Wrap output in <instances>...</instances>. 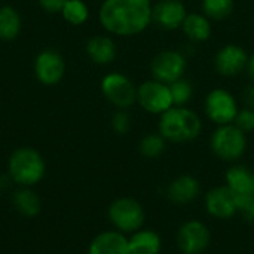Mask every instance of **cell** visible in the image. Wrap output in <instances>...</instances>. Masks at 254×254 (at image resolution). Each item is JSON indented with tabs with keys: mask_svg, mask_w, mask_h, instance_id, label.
<instances>
[{
	"mask_svg": "<svg viewBox=\"0 0 254 254\" xmlns=\"http://www.w3.org/2000/svg\"><path fill=\"white\" fill-rule=\"evenodd\" d=\"M98 21L107 34L131 37L141 34L152 24L150 0H103Z\"/></svg>",
	"mask_w": 254,
	"mask_h": 254,
	"instance_id": "6da1fadb",
	"label": "cell"
},
{
	"mask_svg": "<svg viewBox=\"0 0 254 254\" xmlns=\"http://www.w3.org/2000/svg\"><path fill=\"white\" fill-rule=\"evenodd\" d=\"M202 121L186 106H173L159 118V134L171 143H188L199 137Z\"/></svg>",
	"mask_w": 254,
	"mask_h": 254,
	"instance_id": "7a4b0ae2",
	"label": "cell"
},
{
	"mask_svg": "<svg viewBox=\"0 0 254 254\" xmlns=\"http://www.w3.org/2000/svg\"><path fill=\"white\" fill-rule=\"evenodd\" d=\"M7 174L21 188H31L43 180L46 162L33 147H19L12 152L7 161Z\"/></svg>",
	"mask_w": 254,
	"mask_h": 254,
	"instance_id": "3957f363",
	"label": "cell"
},
{
	"mask_svg": "<svg viewBox=\"0 0 254 254\" xmlns=\"http://www.w3.org/2000/svg\"><path fill=\"white\" fill-rule=\"evenodd\" d=\"M210 146L213 153L228 162L238 161L247 150V137L234 124L220 125L211 135Z\"/></svg>",
	"mask_w": 254,
	"mask_h": 254,
	"instance_id": "277c9868",
	"label": "cell"
},
{
	"mask_svg": "<svg viewBox=\"0 0 254 254\" xmlns=\"http://www.w3.org/2000/svg\"><path fill=\"white\" fill-rule=\"evenodd\" d=\"M103 97L118 110H128L137 103V86L124 73H107L100 83Z\"/></svg>",
	"mask_w": 254,
	"mask_h": 254,
	"instance_id": "5b68a950",
	"label": "cell"
},
{
	"mask_svg": "<svg viewBox=\"0 0 254 254\" xmlns=\"http://www.w3.org/2000/svg\"><path fill=\"white\" fill-rule=\"evenodd\" d=\"M204 110L207 118L216 125L234 124L240 110L238 101L234 94L225 88H214L205 95Z\"/></svg>",
	"mask_w": 254,
	"mask_h": 254,
	"instance_id": "8992f818",
	"label": "cell"
},
{
	"mask_svg": "<svg viewBox=\"0 0 254 254\" xmlns=\"http://www.w3.org/2000/svg\"><path fill=\"white\" fill-rule=\"evenodd\" d=\"M186 68H188V60L185 54L176 49L159 51L150 63L152 79H156L167 85L185 77Z\"/></svg>",
	"mask_w": 254,
	"mask_h": 254,
	"instance_id": "52a82bcc",
	"label": "cell"
},
{
	"mask_svg": "<svg viewBox=\"0 0 254 254\" xmlns=\"http://www.w3.org/2000/svg\"><path fill=\"white\" fill-rule=\"evenodd\" d=\"M137 103L144 112L159 116L174 106L170 85L156 79L144 80L137 86Z\"/></svg>",
	"mask_w": 254,
	"mask_h": 254,
	"instance_id": "ba28073f",
	"label": "cell"
},
{
	"mask_svg": "<svg viewBox=\"0 0 254 254\" xmlns=\"http://www.w3.org/2000/svg\"><path fill=\"white\" fill-rule=\"evenodd\" d=\"M109 219L119 232H137L144 223V210L135 199L121 198L109 207Z\"/></svg>",
	"mask_w": 254,
	"mask_h": 254,
	"instance_id": "9c48e42d",
	"label": "cell"
},
{
	"mask_svg": "<svg viewBox=\"0 0 254 254\" xmlns=\"http://www.w3.org/2000/svg\"><path fill=\"white\" fill-rule=\"evenodd\" d=\"M33 71L39 83L43 86H55L65 74V60L55 49H42L34 58Z\"/></svg>",
	"mask_w": 254,
	"mask_h": 254,
	"instance_id": "30bf717a",
	"label": "cell"
},
{
	"mask_svg": "<svg viewBox=\"0 0 254 254\" xmlns=\"http://www.w3.org/2000/svg\"><path fill=\"white\" fill-rule=\"evenodd\" d=\"M249 54L246 49L235 43L222 46L214 55V68L223 77L240 76L247 68Z\"/></svg>",
	"mask_w": 254,
	"mask_h": 254,
	"instance_id": "8fae6325",
	"label": "cell"
},
{
	"mask_svg": "<svg viewBox=\"0 0 254 254\" xmlns=\"http://www.w3.org/2000/svg\"><path fill=\"white\" fill-rule=\"evenodd\" d=\"M188 15L186 6L182 0H159L152 4V24L161 30H177Z\"/></svg>",
	"mask_w": 254,
	"mask_h": 254,
	"instance_id": "7c38bea8",
	"label": "cell"
},
{
	"mask_svg": "<svg viewBox=\"0 0 254 254\" xmlns=\"http://www.w3.org/2000/svg\"><path fill=\"white\" fill-rule=\"evenodd\" d=\"M177 244L183 254H201L210 244V231L204 223L190 220L180 228Z\"/></svg>",
	"mask_w": 254,
	"mask_h": 254,
	"instance_id": "4fadbf2b",
	"label": "cell"
},
{
	"mask_svg": "<svg viewBox=\"0 0 254 254\" xmlns=\"http://www.w3.org/2000/svg\"><path fill=\"white\" fill-rule=\"evenodd\" d=\"M205 207L207 211L216 219H231L238 211L235 198L228 186H220L210 190L205 198Z\"/></svg>",
	"mask_w": 254,
	"mask_h": 254,
	"instance_id": "5bb4252c",
	"label": "cell"
},
{
	"mask_svg": "<svg viewBox=\"0 0 254 254\" xmlns=\"http://www.w3.org/2000/svg\"><path fill=\"white\" fill-rule=\"evenodd\" d=\"M88 254H131L129 240L122 232H101L92 240Z\"/></svg>",
	"mask_w": 254,
	"mask_h": 254,
	"instance_id": "9a60e30c",
	"label": "cell"
},
{
	"mask_svg": "<svg viewBox=\"0 0 254 254\" xmlns=\"http://www.w3.org/2000/svg\"><path fill=\"white\" fill-rule=\"evenodd\" d=\"M86 55L94 64L107 65L116 60L118 46L109 34H95L86 42Z\"/></svg>",
	"mask_w": 254,
	"mask_h": 254,
	"instance_id": "2e32d148",
	"label": "cell"
},
{
	"mask_svg": "<svg viewBox=\"0 0 254 254\" xmlns=\"http://www.w3.org/2000/svg\"><path fill=\"white\" fill-rule=\"evenodd\" d=\"M182 31L192 43H202L211 37L213 25L202 12H190L182 24Z\"/></svg>",
	"mask_w": 254,
	"mask_h": 254,
	"instance_id": "e0dca14e",
	"label": "cell"
},
{
	"mask_svg": "<svg viewBox=\"0 0 254 254\" xmlns=\"http://www.w3.org/2000/svg\"><path fill=\"white\" fill-rule=\"evenodd\" d=\"M201 192L199 182L192 176H180L168 186V198L176 204H189L198 198Z\"/></svg>",
	"mask_w": 254,
	"mask_h": 254,
	"instance_id": "ac0fdd59",
	"label": "cell"
},
{
	"mask_svg": "<svg viewBox=\"0 0 254 254\" xmlns=\"http://www.w3.org/2000/svg\"><path fill=\"white\" fill-rule=\"evenodd\" d=\"M226 186L234 196L252 195L253 192V173L244 165H234L226 171Z\"/></svg>",
	"mask_w": 254,
	"mask_h": 254,
	"instance_id": "d6986e66",
	"label": "cell"
},
{
	"mask_svg": "<svg viewBox=\"0 0 254 254\" xmlns=\"http://www.w3.org/2000/svg\"><path fill=\"white\" fill-rule=\"evenodd\" d=\"M22 30V18L18 9L10 4L0 6V40H15Z\"/></svg>",
	"mask_w": 254,
	"mask_h": 254,
	"instance_id": "ffe728a7",
	"label": "cell"
},
{
	"mask_svg": "<svg viewBox=\"0 0 254 254\" xmlns=\"http://www.w3.org/2000/svg\"><path fill=\"white\" fill-rule=\"evenodd\" d=\"M131 254H159L161 238L155 231H137L129 238Z\"/></svg>",
	"mask_w": 254,
	"mask_h": 254,
	"instance_id": "44dd1931",
	"label": "cell"
},
{
	"mask_svg": "<svg viewBox=\"0 0 254 254\" xmlns=\"http://www.w3.org/2000/svg\"><path fill=\"white\" fill-rule=\"evenodd\" d=\"M13 207L15 210L25 217H34L40 213L42 204L36 192H33L30 188H21L13 193Z\"/></svg>",
	"mask_w": 254,
	"mask_h": 254,
	"instance_id": "7402d4cb",
	"label": "cell"
},
{
	"mask_svg": "<svg viewBox=\"0 0 254 254\" xmlns=\"http://www.w3.org/2000/svg\"><path fill=\"white\" fill-rule=\"evenodd\" d=\"M64 21L73 27L83 25L89 18V7L83 0H67L60 12Z\"/></svg>",
	"mask_w": 254,
	"mask_h": 254,
	"instance_id": "603a6c76",
	"label": "cell"
},
{
	"mask_svg": "<svg viewBox=\"0 0 254 254\" xmlns=\"http://www.w3.org/2000/svg\"><path fill=\"white\" fill-rule=\"evenodd\" d=\"M234 0H201V12L210 21H223L234 12Z\"/></svg>",
	"mask_w": 254,
	"mask_h": 254,
	"instance_id": "cb8c5ba5",
	"label": "cell"
},
{
	"mask_svg": "<svg viewBox=\"0 0 254 254\" xmlns=\"http://www.w3.org/2000/svg\"><path fill=\"white\" fill-rule=\"evenodd\" d=\"M165 144H167V140L159 132L158 134H147L140 141V152L144 158L153 159V158H158L164 153Z\"/></svg>",
	"mask_w": 254,
	"mask_h": 254,
	"instance_id": "d4e9b609",
	"label": "cell"
},
{
	"mask_svg": "<svg viewBox=\"0 0 254 254\" xmlns=\"http://www.w3.org/2000/svg\"><path fill=\"white\" fill-rule=\"evenodd\" d=\"M170 91L174 106H186L193 97V85L186 77L170 83Z\"/></svg>",
	"mask_w": 254,
	"mask_h": 254,
	"instance_id": "484cf974",
	"label": "cell"
},
{
	"mask_svg": "<svg viewBox=\"0 0 254 254\" xmlns=\"http://www.w3.org/2000/svg\"><path fill=\"white\" fill-rule=\"evenodd\" d=\"M234 125L237 128H240L243 132H252L254 131V110L253 109H247L243 107L238 110L237 118L234 121Z\"/></svg>",
	"mask_w": 254,
	"mask_h": 254,
	"instance_id": "4316f807",
	"label": "cell"
},
{
	"mask_svg": "<svg viewBox=\"0 0 254 254\" xmlns=\"http://www.w3.org/2000/svg\"><path fill=\"white\" fill-rule=\"evenodd\" d=\"M112 129L116 134H127L131 129V116L127 110H116L112 116Z\"/></svg>",
	"mask_w": 254,
	"mask_h": 254,
	"instance_id": "83f0119b",
	"label": "cell"
},
{
	"mask_svg": "<svg viewBox=\"0 0 254 254\" xmlns=\"http://www.w3.org/2000/svg\"><path fill=\"white\" fill-rule=\"evenodd\" d=\"M237 210L243 213L247 222L254 223V193L252 195H244V196H234Z\"/></svg>",
	"mask_w": 254,
	"mask_h": 254,
	"instance_id": "f1b7e54d",
	"label": "cell"
},
{
	"mask_svg": "<svg viewBox=\"0 0 254 254\" xmlns=\"http://www.w3.org/2000/svg\"><path fill=\"white\" fill-rule=\"evenodd\" d=\"M39 6L42 7V10H45L46 13H60L63 6L65 4L67 0H37Z\"/></svg>",
	"mask_w": 254,
	"mask_h": 254,
	"instance_id": "f546056e",
	"label": "cell"
},
{
	"mask_svg": "<svg viewBox=\"0 0 254 254\" xmlns=\"http://www.w3.org/2000/svg\"><path fill=\"white\" fill-rule=\"evenodd\" d=\"M243 101H244V106H246L247 109H253L254 110V82H250V83L244 88Z\"/></svg>",
	"mask_w": 254,
	"mask_h": 254,
	"instance_id": "4dcf8cb0",
	"label": "cell"
},
{
	"mask_svg": "<svg viewBox=\"0 0 254 254\" xmlns=\"http://www.w3.org/2000/svg\"><path fill=\"white\" fill-rule=\"evenodd\" d=\"M247 76L250 79V82H254V52L252 55H249V61H247Z\"/></svg>",
	"mask_w": 254,
	"mask_h": 254,
	"instance_id": "1f68e13d",
	"label": "cell"
},
{
	"mask_svg": "<svg viewBox=\"0 0 254 254\" xmlns=\"http://www.w3.org/2000/svg\"><path fill=\"white\" fill-rule=\"evenodd\" d=\"M10 182H12V179H10L9 174L1 176V177H0V189H7L9 185H10Z\"/></svg>",
	"mask_w": 254,
	"mask_h": 254,
	"instance_id": "d6a6232c",
	"label": "cell"
},
{
	"mask_svg": "<svg viewBox=\"0 0 254 254\" xmlns=\"http://www.w3.org/2000/svg\"><path fill=\"white\" fill-rule=\"evenodd\" d=\"M253 192H254V171H253Z\"/></svg>",
	"mask_w": 254,
	"mask_h": 254,
	"instance_id": "836d02e7",
	"label": "cell"
}]
</instances>
